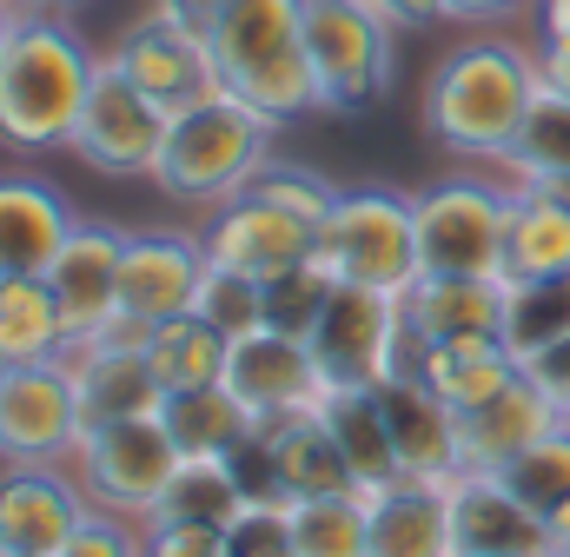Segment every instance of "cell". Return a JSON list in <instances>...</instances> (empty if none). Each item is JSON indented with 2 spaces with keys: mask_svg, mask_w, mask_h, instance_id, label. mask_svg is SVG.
<instances>
[{
  "mask_svg": "<svg viewBox=\"0 0 570 557\" xmlns=\"http://www.w3.org/2000/svg\"><path fill=\"white\" fill-rule=\"evenodd\" d=\"M551 557H570V545H558V551H551Z\"/></svg>",
  "mask_w": 570,
  "mask_h": 557,
  "instance_id": "obj_50",
  "label": "cell"
},
{
  "mask_svg": "<svg viewBox=\"0 0 570 557\" xmlns=\"http://www.w3.org/2000/svg\"><path fill=\"white\" fill-rule=\"evenodd\" d=\"M20 7H33V0H0V13H20Z\"/></svg>",
  "mask_w": 570,
  "mask_h": 557,
  "instance_id": "obj_48",
  "label": "cell"
},
{
  "mask_svg": "<svg viewBox=\"0 0 570 557\" xmlns=\"http://www.w3.org/2000/svg\"><path fill=\"white\" fill-rule=\"evenodd\" d=\"M491 173L531 179V186H558V179H570V94L538 87V100H531L518 139H511V153H504Z\"/></svg>",
  "mask_w": 570,
  "mask_h": 557,
  "instance_id": "obj_33",
  "label": "cell"
},
{
  "mask_svg": "<svg viewBox=\"0 0 570 557\" xmlns=\"http://www.w3.org/2000/svg\"><path fill=\"white\" fill-rule=\"evenodd\" d=\"M405 352L444 345L464 332H498L504 325V278H438L425 273L405 299Z\"/></svg>",
  "mask_w": 570,
  "mask_h": 557,
  "instance_id": "obj_25",
  "label": "cell"
},
{
  "mask_svg": "<svg viewBox=\"0 0 570 557\" xmlns=\"http://www.w3.org/2000/svg\"><path fill=\"white\" fill-rule=\"evenodd\" d=\"M120 260H127V233L114 219H73L67 246L40 273L60 299V319H67L73 345L114 332V319H120Z\"/></svg>",
  "mask_w": 570,
  "mask_h": 557,
  "instance_id": "obj_13",
  "label": "cell"
},
{
  "mask_svg": "<svg viewBox=\"0 0 570 557\" xmlns=\"http://www.w3.org/2000/svg\"><path fill=\"white\" fill-rule=\"evenodd\" d=\"M570 278V206L558 186L511 179V226H504V285Z\"/></svg>",
  "mask_w": 570,
  "mask_h": 557,
  "instance_id": "obj_26",
  "label": "cell"
},
{
  "mask_svg": "<svg viewBox=\"0 0 570 557\" xmlns=\"http://www.w3.org/2000/svg\"><path fill=\"white\" fill-rule=\"evenodd\" d=\"M524 0H444V20H458V27H498V20H511Z\"/></svg>",
  "mask_w": 570,
  "mask_h": 557,
  "instance_id": "obj_45",
  "label": "cell"
},
{
  "mask_svg": "<svg viewBox=\"0 0 570 557\" xmlns=\"http://www.w3.org/2000/svg\"><path fill=\"white\" fill-rule=\"evenodd\" d=\"M166 120H173V114H166L153 94H140L120 67H107V53H100L94 94H87V107H80V120H73L67 153H73L87 173H100V179H153Z\"/></svg>",
  "mask_w": 570,
  "mask_h": 557,
  "instance_id": "obj_10",
  "label": "cell"
},
{
  "mask_svg": "<svg viewBox=\"0 0 570 557\" xmlns=\"http://www.w3.org/2000/svg\"><path fill=\"white\" fill-rule=\"evenodd\" d=\"M419 266L438 278H504L511 179L504 173H444L412 193Z\"/></svg>",
  "mask_w": 570,
  "mask_h": 557,
  "instance_id": "obj_7",
  "label": "cell"
},
{
  "mask_svg": "<svg viewBox=\"0 0 570 557\" xmlns=\"http://www.w3.org/2000/svg\"><path fill=\"white\" fill-rule=\"evenodd\" d=\"M94 518L67 465H0V557H60Z\"/></svg>",
  "mask_w": 570,
  "mask_h": 557,
  "instance_id": "obj_14",
  "label": "cell"
},
{
  "mask_svg": "<svg viewBox=\"0 0 570 557\" xmlns=\"http://www.w3.org/2000/svg\"><path fill=\"white\" fill-rule=\"evenodd\" d=\"M219 385L259 418V424H273V418H285V412H312V405L325 399V372H318L312 345L292 339V332H273V325L233 339Z\"/></svg>",
  "mask_w": 570,
  "mask_h": 557,
  "instance_id": "obj_15",
  "label": "cell"
},
{
  "mask_svg": "<svg viewBox=\"0 0 570 557\" xmlns=\"http://www.w3.org/2000/svg\"><path fill=\"white\" fill-rule=\"evenodd\" d=\"M246 193L273 199L279 213H292V219H298V226H312V233H318V226L332 219V206L345 199V186H338V179H325V173H318V166H305V159H279V153L259 166V179H253Z\"/></svg>",
  "mask_w": 570,
  "mask_h": 557,
  "instance_id": "obj_37",
  "label": "cell"
},
{
  "mask_svg": "<svg viewBox=\"0 0 570 557\" xmlns=\"http://www.w3.org/2000/svg\"><path fill=\"white\" fill-rule=\"evenodd\" d=\"M193 312H199L213 332L246 339V332H259V325H266V285H259V278H246V273H233V266H206Z\"/></svg>",
  "mask_w": 570,
  "mask_h": 557,
  "instance_id": "obj_38",
  "label": "cell"
},
{
  "mask_svg": "<svg viewBox=\"0 0 570 557\" xmlns=\"http://www.w3.org/2000/svg\"><path fill=\"white\" fill-rule=\"evenodd\" d=\"M206 266H213V260H206V240H199V233H179V226L127 233V260H120V319H114L107 339H134V345H146L153 325L193 312Z\"/></svg>",
  "mask_w": 570,
  "mask_h": 557,
  "instance_id": "obj_11",
  "label": "cell"
},
{
  "mask_svg": "<svg viewBox=\"0 0 570 557\" xmlns=\"http://www.w3.org/2000/svg\"><path fill=\"white\" fill-rule=\"evenodd\" d=\"M504 345L518 352V365H531L544 345L570 339V278H524L504 285Z\"/></svg>",
  "mask_w": 570,
  "mask_h": 557,
  "instance_id": "obj_34",
  "label": "cell"
},
{
  "mask_svg": "<svg viewBox=\"0 0 570 557\" xmlns=\"http://www.w3.org/2000/svg\"><path fill=\"white\" fill-rule=\"evenodd\" d=\"M312 260L338 285H372V292H399L405 299L425 278L412 193H399V186H345V199L318 226Z\"/></svg>",
  "mask_w": 570,
  "mask_h": 557,
  "instance_id": "obj_6",
  "label": "cell"
},
{
  "mask_svg": "<svg viewBox=\"0 0 570 557\" xmlns=\"http://www.w3.org/2000/svg\"><path fill=\"white\" fill-rule=\"evenodd\" d=\"M107 67H120V74H127L140 94H153L166 114L219 87L213 67H206V53H199V40H193L186 27H173L159 7H146L134 27H120V40L107 47Z\"/></svg>",
  "mask_w": 570,
  "mask_h": 557,
  "instance_id": "obj_18",
  "label": "cell"
},
{
  "mask_svg": "<svg viewBox=\"0 0 570 557\" xmlns=\"http://www.w3.org/2000/svg\"><path fill=\"white\" fill-rule=\"evenodd\" d=\"M305 67L318 87V114H372L392 94L399 27L372 0H305Z\"/></svg>",
  "mask_w": 570,
  "mask_h": 557,
  "instance_id": "obj_5",
  "label": "cell"
},
{
  "mask_svg": "<svg viewBox=\"0 0 570 557\" xmlns=\"http://www.w3.org/2000/svg\"><path fill=\"white\" fill-rule=\"evenodd\" d=\"M60 557H146V525L134 518H114V511H94Z\"/></svg>",
  "mask_w": 570,
  "mask_h": 557,
  "instance_id": "obj_42",
  "label": "cell"
},
{
  "mask_svg": "<svg viewBox=\"0 0 570 557\" xmlns=\"http://www.w3.org/2000/svg\"><path fill=\"white\" fill-rule=\"evenodd\" d=\"M544 557H551V551H544Z\"/></svg>",
  "mask_w": 570,
  "mask_h": 557,
  "instance_id": "obj_53",
  "label": "cell"
},
{
  "mask_svg": "<svg viewBox=\"0 0 570 557\" xmlns=\"http://www.w3.org/2000/svg\"><path fill=\"white\" fill-rule=\"evenodd\" d=\"M538 74H544V87L570 94V33H544V47H538Z\"/></svg>",
  "mask_w": 570,
  "mask_h": 557,
  "instance_id": "obj_46",
  "label": "cell"
},
{
  "mask_svg": "<svg viewBox=\"0 0 570 557\" xmlns=\"http://www.w3.org/2000/svg\"><path fill=\"white\" fill-rule=\"evenodd\" d=\"M538 87L544 74L531 47H518L511 33H471L431 67L425 100H419L425 139L464 166H498L524 127Z\"/></svg>",
  "mask_w": 570,
  "mask_h": 557,
  "instance_id": "obj_2",
  "label": "cell"
},
{
  "mask_svg": "<svg viewBox=\"0 0 570 557\" xmlns=\"http://www.w3.org/2000/svg\"><path fill=\"white\" fill-rule=\"evenodd\" d=\"M273 458H279V478H285V498L305 505V498H332V491H352V471H345V451L332 438V424L312 412H285L273 424H259Z\"/></svg>",
  "mask_w": 570,
  "mask_h": 557,
  "instance_id": "obj_27",
  "label": "cell"
},
{
  "mask_svg": "<svg viewBox=\"0 0 570 557\" xmlns=\"http://www.w3.org/2000/svg\"><path fill=\"white\" fill-rule=\"evenodd\" d=\"M444 505H451V545H458V557H544L551 551V525L498 471L444 478Z\"/></svg>",
  "mask_w": 570,
  "mask_h": 557,
  "instance_id": "obj_17",
  "label": "cell"
},
{
  "mask_svg": "<svg viewBox=\"0 0 570 557\" xmlns=\"http://www.w3.org/2000/svg\"><path fill=\"white\" fill-rule=\"evenodd\" d=\"M365 518H372V557H458L444 478H399L372 491Z\"/></svg>",
  "mask_w": 570,
  "mask_h": 557,
  "instance_id": "obj_24",
  "label": "cell"
},
{
  "mask_svg": "<svg viewBox=\"0 0 570 557\" xmlns=\"http://www.w3.org/2000/svg\"><path fill=\"white\" fill-rule=\"evenodd\" d=\"M405 365L451 412H471V405H484V399H498L504 385L524 379V365L504 345V332H464V339H444V345H419V352H405Z\"/></svg>",
  "mask_w": 570,
  "mask_h": 557,
  "instance_id": "obj_22",
  "label": "cell"
},
{
  "mask_svg": "<svg viewBox=\"0 0 570 557\" xmlns=\"http://www.w3.org/2000/svg\"><path fill=\"white\" fill-rule=\"evenodd\" d=\"M239 511H246V491H239V478L226 471V458H179L146 525H199V531H226Z\"/></svg>",
  "mask_w": 570,
  "mask_h": 557,
  "instance_id": "obj_30",
  "label": "cell"
},
{
  "mask_svg": "<svg viewBox=\"0 0 570 557\" xmlns=\"http://www.w3.org/2000/svg\"><path fill=\"white\" fill-rule=\"evenodd\" d=\"M305 345L325 372V392H379L405 365V305L399 292L332 285Z\"/></svg>",
  "mask_w": 570,
  "mask_h": 557,
  "instance_id": "obj_9",
  "label": "cell"
},
{
  "mask_svg": "<svg viewBox=\"0 0 570 557\" xmlns=\"http://www.w3.org/2000/svg\"><path fill=\"white\" fill-rule=\"evenodd\" d=\"M226 557H298L292 505H246L226 525Z\"/></svg>",
  "mask_w": 570,
  "mask_h": 557,
  "instance_id": "obj_40",
  "label": "cell"
},
{
  "mask_svg": "<svg viewBox=\"0 0 570 557\" xmlns=\"http://www.w3.org/2000/svg\"><path fill=\"white\" fill-rule=\"evenodd\" d=\"M53 7H80V0H53Z\"/></svg>",
  "mask_w": 570,
  "mask_h": 557,
  "instance_id": "obj_52",
  "label": "cell"
},
{
  "mask_svg": "<svg viewBox=\"0 0 570 557\" xmlns=\"http://www.w3.org/2000/svg\"><path fill=\"white\" fill-rule=\"evenodd\" d=\"M67 465H73V478H80V491H87L94 511H114V518L146 525L153 505H159V491H166V478H173V465H179V444L159 424V412L114 418V424L80 431V444H73Z\"/></svg>",
  "mask_w": 570,
  "mask_h": 557,
  "instance_id": "obj_8",
  "label": "cell"
},
{
  "mask_svg": "<svg viewBox=\"0 0 570 557\" xmlns=\"http://www.w3.org/2000/svg\"><path fill=\"white\" fill-rule=\"evenodd\" d=\"M524 379H531V385H538V392H544V399H551V405L570 418V339L544 345V352L524 365Z\"/></svg>",
  "mask_w": 570,
  "mask_h": 557,
  "instance_id": "obj_44",
  "label": "cell"
},
{
  "mask_svg": "<svg viewBox=\"0 0 570 557\" xmlns=\"http://www.w3.org/2000/svg\"><path fill=\"white\" fill-rule=\"evenodd\" d=\"M80 444V405L67 359L0 372V465H67Z\"/></svg>",
  "mask_w": 570,
  "mask_h": 557,
  "instance_id": "obj_12",
  "label": "cell"
},
{
  "mask_svg": "<svg viewBox=\"0 0 570 557\" xmlns=\"http://www.w3.org/2000/svg\"><path fill=\"white\" fill-rule=\"evenodd\" d=\"M558 193H564V206H570V179H558Z\"/></svg>",
  "mask_w": 570,
  "mask_h": 557,
  "instance_id": "obj_49",
  "label": "cell"
},
{
  "mask_svg": "<svg viewBox=\"0 0 570 557\" xmlns=\"http://www.w3.org/2000/svg\"><path fill=\"white\" fill-rule=\"evenodd\" d=\"M173 27H186L213 67V80L279 127L318 114V87L305 67V0H153Z\"/></svg>",
  "mask_w": 570,
  "mask_h": 557,
  "instance_id": "obj_1",
  "label": "cell"
},
{
  "mask_svg": "<svg viewBox=\"0 0 570 557\" xmlns=\"http://www.w3.org/2000/svg\"><path fill=\"white\" fill-rule=\"evenodd\" d=\"M544 13V33H570V0H538Z\"/></svg>",
  "mask_w": 570,
  "mask_h": 557,
  "instance_id": "obj_47",
  "label": "cell"
},
{
  "mask_svg": "<svg viewBox=\"0 0 570 557\" xmlns=\"http://www.w3.org/2000/svg\"><path fill=\"white\" fill-rule=\"evenodd\" d=\"M498 478L551 525L558 511H570V418L558 424V431H544L531 451H518L511 465H498Z\"/></svg>",
  "mask_w": 570,
  "mask_h": 557,
  "instance_id": "obj_36",
  "label": "cell"
},
{
  "mask_svg": "<svg viewBox=\"0 0 570 557\" xmlns=\"http://www.w3.org/2000/svg\"><path fill=\"white\" fill-rule=\"evenodd\" d=\"M73 206L40 173H0V278H40L73 233Z\"/></svg>",
  "mask_w": 570,
  "mask_h": 557,
  "instance_id": "obj_20",
  "label": "cell"
},
{
  "mask_svg": "<svg viewBox=\"0 0 570 557\" xmlns=\"http://www.w3.org/2000/svg\"><path fill=\"white\" fill-rule=\"evenodd\" d=\"M67 379H73V405H80V431L114 424V418H146L166 405V385L134 339H87L67 352Z\"/></svg>",
  "mask_w": 570,
  "mask_h": 557,
  "instance_id": "obj_19",
  "label": "cell"
},
{
  "mask_svg": "<svg viewBox=\"0 0 570 557\" xmlns=\"http://www.w3.org/2000/svg\"><path fill=\"white\" fill-rule=\"evenodd\" d=\"M279 134L285 127L273 114H259L253 100L213 87V94L173 107L166 139H159V159H153V186H159L173 206L213 213V206L239 199V193L259 179V166L273 159V139Z\"/></svg>",
  "mask_w": 570,
  "mask_h": 557,
  "instance_id": "obj_4",
  "label": "cell"
},
{
  "mask_svg": "<svg viewBox=\"0 0 570 557\" xmlns=\"http://www.w3.org/2000/svg\"><path fill=\"white\" fill-rule=\"evenodd\" d=\"M159 424L173 431L179 458H226V451L259 424V418L246 412L226 385H199V392H166Z\"/></svg>",
  "mask_w": 570,
  "mask_h": 557,
  "instance_id": "obj_32",
  "label": "cell"
},
{
  "mask_svg": "<svg viewBox=\"0 0 570 557\" xmlns=\"http://www.w3.org/2000/svg\"><path fill=\"white\" fill-rule=\"evenodd\" d=\"M67 319L47 278H0V372L7 365H40V359H67Z\"/></svg>",
  "mask_w": 570,
  "mask_h": 557,
  "instance_id": "obj_29",
  "label": "cell"
},
{
  "mask_svg": "<svg viewBox=\"0 0 570 557\" xmlns=\"http://www.w3.org/2000/svg\"><path fill=\"white\" fill-rule=\"evenodd\" d=\"M146 557H226V531H199V525H146Z\"/></svg>",
  "mask_w": 570,
  "mask_h": 557,
  "instance_id": "obj_43",
  "label": "cell"
},
{
  "mask_svg": "<svg viewBox=\"0 0 570 557\" xmlns=\"http://www.w3.org/2000/svg\"><path fill=\"white\" fill-rule=\"evenodd\" d=\"M332 285H338V278L325 273L318 260H305V266L279 273L273 285H266V325H273V332H292V339H312V325H318Z\"/></svg>",
  "mask_w": 570,
  "mask_h": 557,
  "instance_id": "obj_39",
  "label": "cell"
},
{
  "mask_svg": "<svg viewBox=\"0 0 570 557\" xmlns=\"http://www.w3.org/2000/svg\"><path fill=\"white\" fill-rule=\"evenodd\" d=\"M0 40H7V13H0Z\"/></svg>",
  "mask_w": 570,
  "mask_h": 557,
  "instance_id": "obj_51",
  "label": "cell"
},
{
  "mask_svg": "<svg viewBox=\"0 0 570 557\" xmlns=\"http://www.w3.org/2000/svg\"><path fill=\"white\" fill-rule=\"evenodd\" d=\"M292 538H298V557H372L365 491H332V498L292 505Z\"/></svg>",
  "mask_w": 570,
  "mask_h": 557,
  "instance_id": "obj_35",
  "label": "cell"
},
{
  "mask_svg": "<svg viewBox=\"0 0 570 557\" xmlns=\"http://www.w3.org/2000/svg\"><path fill=\"white\" fill-rule=\"evenodd\" d=\"M379 405H385L392 451H399L405 478H458V471H464V451H458V412L431 392L412 365H399V372L379 385Z\"/></svg>",
  "mask_w": 570,
  "mask_h": 557,
  "instance_id": "obj_21",
  "label": "cell"
},
{
  "mask_svg": "<svg viewBox=\"0 0 570 557\" xmlns=\"http://www.w3.org/2000/svg\"><path fill=\"white\" fill-rule=\"evenodd\" d=\"M100 53L80 40L67 7L33 0L7 13L0 40V146L7 153H67L73 120L94 94Z\"/></svg>",
  "mask_w": 570,
  "mask_h": 557,
  "instance_id": "obj_3",
  "label": "cell"
},
{
  "mask_svg": "<svg viewBox=\"0 0 570 557\" xmlns=\"http://www.w3.org/2000/svg\"><path fill=\"white\" fill-rule=\"evenodd\" d=\"M226 471L239 478L246 505H292V498H285V478H279V458H273V444H266V431H259V424L226 451Z\"/></svg>",
  "mask_w": 570,
  "mask_h": 557,
  "instance_id": "obj_41",
  "label": "cell"
},
{
  "mask_svg": "<svg viewBox=\"0 0 570 557\" xmlns=\"http://www.w3.org/2000/svg\"><path fill=\"white\" fill-rule=\"evenodd\" d=\"M564 412L531 385V379H518V385H504L498 399H484V405H471V412H458V451H464V471H498V465H511L518 451H531L544 431H558Z\"/></svg>",
  "mask_w": 570,
  "mask_h": 557,
  "instance_id": "obj_23",
  "label": "cell"
},
{
  "mask_svg": "<svg viewBox=\"0 0 570 557\" xmlns=\"http://www.w3.org/2000/svg\"><path fill=\"white\" fill-rule=\"evenodd\" d=\"M199 240H206V260H213V266H233V273L259 278V285H273L279 273L305 266L312 246H318L312 226H298L292 213H279V206L259 199V193H239V199L213 206L206 226H199Z\"/></svg>",
  "mask_w": 570,
  "mask_h": 557,
  "instance_id": "obj_16",
  "label": "cell"
},
{
  "mask_svg": "<svg viewBox=\"0 0 570 557\" xmlns=\"http://www.w3.org/2000/svg\"><path fill=\"white\" fill-rule=\"evenodd\" d=\"M318 418L332 424L338 451H345V471H352V491H385L405 478L399 451H392V424H385V405L379 392H325L318 399Z\"/></svg>",
  "mask_w": 570,
  "mask_h": 557,
  "instance_id": "obj_28",
  "label": "cell"
},
{
  "mask_svg": "<svg viewBox=\"0 0 570 557\" xmlns=\"http://www.w3.org/2000/svg\"><path fill=\"white\" fill-rule=\"evenodd\" d=\"M226 352H233V339L213 332L199 312H179V319H166V325L146 332V359H153V372H159L166 392L219 385V379H226Z\"/></svg>",
  "mask_w": 570,
  "mask_h": 557,
  "instance_id": "obj_31",
  "label": "cell"
}]
</instances>
